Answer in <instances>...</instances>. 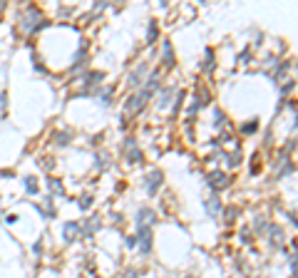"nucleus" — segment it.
<instances>
[{
	"mask_svg": "<svg viewBox=\"0 0 298 278\" xmlns=\"http://www.w3.org/2000/svg\"><path fill=\"white\" fill-rule=\"evenodd\" d=\"M149 97H152V92L149 90H142V92H137L130 102H127V112L130 114H134V112H139V110H144V104L149 102Z\"/></svg>",
	"mask_w": 298,
	"mask_h": 278,
	"instance_id": "f257e3e1",
	"label": "nucleus"
},
{
	"mask_svg": "<svg viewBox=\"0 0 298 278\" xmlns=\"http://www.w3.org/2000/svg\"><path fill=\"white\" fill-rule=\"evenodd\" d=\"M162 179H164V174L159 169H152V172H149V177H147V191L149 194H157L159 186H162Z\"/></svg>",
	"mask_w": 298,
	"mask_h": 278,
	"instance_id": "f03ea898",
	"label": "nucleus"
},
{
	"mask_svg": "<svg viewBox=\"0 0 298 278\" xmlns=\"http://www.w3.org/2000/svg\"><path fill=\"white\" fill-rule=\"evenodd\" d=\"M206 181H209L211 189H224V186H229V174H224V172H211Z\"/></svg>",
	"mask_w": 298,
	"mask_h": 278,
	"instance_id": "7ed1b4c3",
	"label": "nucleus"
},
{
	"mask_svg": "<svg viewBox=\"0 0 298 278\" xmlns=\"http://www.w3.org/2000/svg\"><path fill=\"white\" fill-rule=\"evenodd\" d=\"M154 219H157V213L152 211V209H139V213H137V221H139V226H147V224H154Z\"/></svg>",
	"mask_w": 298,
	"mask_h": 278,
	"instance_id": "20e7f679",
	"label": "nucleus"
},
{
	"mask_svg": "<svg viewBox=\"0 0 298 278\" xmlns=\"http://www.w3.org/2000/svg\"><path fill=\"white\" fill-rule=\"evenodd\" d=\"M147 75V62H142V65L134 70V72H130V77H127V82L132 84V87H137V84L142 82V77Z\"/></svg>",
	"mask_w": 298,
	"mask_h": 278,
	"instance_id": "39448f33",
	"label": "nucleus"
},
{
	"mask_svg": "<svg viewBox=\"0 0 298 278\" xmlns=\"http://www.w3.org/2000/svg\"><path fill=\"white\" fill-rule=\"evenodd\" d=\"M139 241H142V251L144 253L152 248V231H149L147 226H139Z\"/></svg>",
	"mask_w": 298,
	"mask_h": 278,
	"instance_id": "423d86ee",
	"label": "nucleus"
},
{
	"mask_svg": "<svg viewBox=\"0 0 298 278\" xmlns=\"http://www.w3.org/2000/svg\"><path fill=\"white\" fill-rule=\"evenodd\" d=\"M127 154H130V159H132L134 164H139V162H142V152L137 149L134 139H130V142H127Z\"/></svg>",
	"mask_w": 298,
	"mask_h": 278,
	"instance_id": "0eeeda50",
	"label": "nucleus"
},
{
	"mask_svg": "<svg viewBox=\"0 0 298 278\" xmlns=\"http://www.w3.org/2000/svg\"><path fill=\"white\" fill-rule=\"evenodd\" d=\"M219 206H221V204H219V199H216V196H211V199L206 201V211L211 213V216H216V213H219Z\"/></svg>",
	"mask_w": 298,
	"mask_h": 278,
	"instance_id": "6e6552de",
	"label": "nucleus"
},
{
	"mask_svg": "<svg viewBox=\"0 0 298 278\" xmlns=\"http://www.w3.org/2000/svg\"><path fill=\"white\" fill-rule=\"evenodd\" d=\"M77 229H80V226H77L75 221H70V224H65V239H67V241H72V239L77 236Z\"/></svg>",
	"mask_w": 298,
	"mask_h": 278,
	"instance_id": "1a4fd4ad",
	"label": "nucleus"
},
{
	"mask_svg": "<svg viewBox=\"0 0 298 278\" xmlns=\"http://www.w3.org/2000/svg\"><path fill=\"white\" fill-rule=\"evenodd\" d=\"M164 65H169V67L174 65V50H172V45H169V42L164 45Z\"/></svg>",
	"mask_w": 298,
	"mask_h": 278,
	"instance_id": "9d476101",
	"label": "nucleus"
},
{
	"mask_svg": "<svg viewBox=\"0 0 298 278\" xmlns=\"http://www.w3.org/2000/svg\"><path fill=\"white\" fill-rule=\"evenodd\" d=\"M157 35H159V30H157V23H149V30H147V37H149V42H154V40H157Z\"/></svg>",
	"mask_w": 298,
	"mask_h": 278,
	"instance_id": "9b49d317",
	"label": "nucleus"
},
{
	"mask_svg": "<svg viewBox=\"0 0 298 278\" xmlns=\"http://www.w3.org/2000/svg\"><path fill=\"white\" fill-rule=\"evenodd\" d=\"M48 189L52 191V194H62V184H60V181H55V179H50V181H48Z\"/></svg>",
	"mask_w": 298,
	"mask_h": 278,
	"instance_id": "f8f14e48",
	"label": "nucleus"
},
{
	"mask_svg": "<svg viewBox=\"0 0 298 278\" xmlns=\"http://www.w3.org/2000/svg\"><path fill=\"white\" fill-rule=\"evenodd\" d=\"M268 233L273 236V241H276V244L281 241V229H279V226H268Z\"/></svg>",
	"mask_w": 298,
	"mask_h": 278,
	"instance_id": "ddd939ff",
	"label": "nucleus"
},
{
	"mask_svg": "<svg viewBox=\"0 0 298 278\" xmlns=\"http://www.w3.org/2000/svg\"><path fill=\"white\" fill-rule=\"evenodd\" d=\"M169 99H172V92H169V90H164V92H162V102H159V107H162V110H164V107L169 104Z\"/></svg>",
	"mask_w": 298,
	"mask_h": 278,
	"instance_id": "4468645a",
	"label": "nucleus"
},
{
	"mask_svg": "<svg viewBox=\"0 0 298 278\" xmlns=\"http://www.w3.org/2000/svg\"><path fill=\"white\" fill-rule=\"evenodd\" d=\"M25 186H28L30 194H37V184H35V179H25Z\"/></svg>",
	"mask_w": 298,
	"mask_h": 278,
	"instance_id": "2eb2a0df",
	"label": "nucleus"
},
{
	"mask_svg": "<svg viewBox=\"0 0 298 278\" xmlns=\"http://www.w3.org/2000/svg\"><path fill=\"white\" fill-rule=\"evenodd\" d=\"M256 127H259V124H256V119H253V122L244 124V132H246V134H251V132H256Z\"/></svg>",
	"mask_w": 298,
	"mask_h": 278,
	"instance_id": "dca6fc26",
	"label": "nucleus"
},
{
	"mask_svg": "<svg viewBox=\"0 0 298 278\" xmlns=\"http://www.w3.org/2000/svg\"><path fill=\"white\" fill-rule=\"evenodd\" d=\"M67 139H70V137H67L65 132H60V134H57V144H62V147L67 144Z\"/></svg>",
	"mask_w": 298,
	"mask_h": 278,
	"instance_id": "f3484780",
	"label": "nucleus"
},
{
	"mask_svg": "<svg viewBox=\"0 0 298 278\" xmlns=\"http://www.w3.org/2000/svg\"><path fill=\"white\" fill-rule=\"evenodd\" d=\"M127 246L134 248V246H137V239H134V236H130V239H127Z\"/></svg>",
	"mask_w": 298,
	"mask_h": 278,
	"instance_id": "a211bd4d",
	"label": "nucleus"
},
{
	"mask_svg": "<svg viewBox=\"0 0 298 278\" xmlns=\"http://www.w3.org/2000/svg\"><path fill=\"white\" fill-rule=\"evenodd\" d=\"M124 278H137V271H130V273H127Z\"/></svg>",
	"mask_w": 298,
	"mask_h": 278,
	"instance_id": "6ab92c4d",
	"label": "nucleus"
},
{
	"mask_svg": "<svg viewBox=\"0 0 298 278\" xmlns=\"http://www.w3.org/2000/svg\"><path fill=\"white\" fill-rule=\"evenodd\" d=\"M186 278H189V276H186Z\"/></svg>",
	"mask_w": 298,
	"mask_h": 278,
	"instance_id": "aec40b11",
	"label": "nucleus"
}]
</instances>
